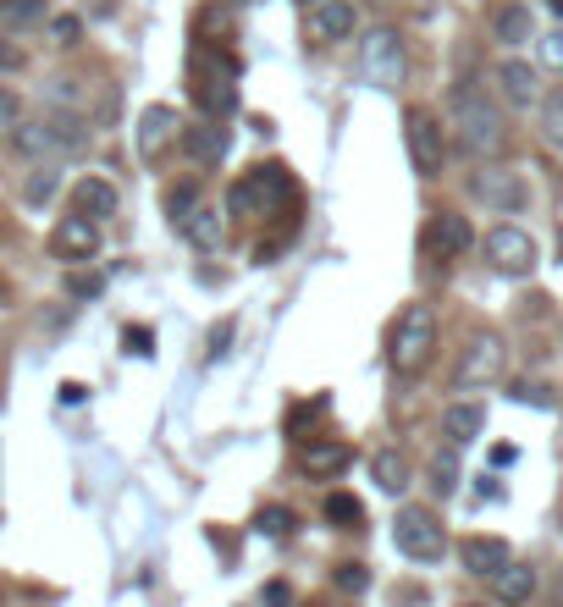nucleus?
<instances>
[{"label":"nucleus","mask_w":563,"mask_h":607,"mask_svg":"<svg viewBox=\"0 0 563 607\" xmlns=\"http://www.w3.org/2000/svg\"><path fill=\"white\" fill-rule=\"evenodd\" d=\"M557 524H563V513H557Z\"/></svg>","instance_id":"nucleus-49"},{"label":"nucleus","mask_w":563,"mask_h":607,"mask_svg":"<svg viewBox=\"0 0 563 607\" xmlns=\"http://www.w3.org/2000/svg\"><path fill=\"white\" fill-rule=\"evenodd\" d=\"M502 365H508V348H502V337H497V332H480V337L464 348V359H458V370H453V387H458V392L491 387V381L502 376Z\"/></svg>","instance_id":"nucleus-9"},{"label":"nucleus","mask_w":563,"mask_h":607,"mask_svg":"<svg viewBox=\"0 0 563 607\" xmlns=\"http://www.w3.org/2000/svg\"><path fill=\"white\" fill-rule=\"evenodd\" d=\"M480 249H486V265L502 271V277H530L535 271V238L524 227H513V221H497L480 238Z\"/></svg>","instance_id":"nucleus-8"},{"label":"nucleus","mask_w":563,"mask_h":607,"mask_svg":"<svg viewBox=\"0 0 563 607\" xmlns=\"http://www.w3.org/2000/svg\"><path fill=\"white\" fill-rule=\"evenodd\" d=\"M425 254L431 260H458L469 243H475V232H469V216H458V210H436L431 221H425Z\"/></svg>","instance_id":"nucleus-12"},{"label":"nucleus","mask_w":563,"mask_h":607,"mask_svg":"<svg viewBox=\"0 0 563 607\" xmlns=\"http://www.w3.org/2000/svg\"><path fill=\"white\" fill-rule=\"evenodd\" d=\"M458 563H464V574H480V579H491L502 563H513L508 557V541H497V535H469L464 546H458Z\"/></svg>","instance_id":"nucleus-19"},{"label":"nucleus","mask_w":563,"mask_h":607,"mask_svg":"<svg viewBox=\"0 0 563 607\" xmlns=\"http://www.w3.org/2000/svg\"><path fill=\"white\" fill-rule=\"evenodd\" d=\"M51 0H0V29H34L45 23Z\"/></svg>","instance_id":"nucleus-25"},{"label":"nucleus","mask_w":563,"mask_h":607,"mask_svg":"<svg viewBox=\"0 0 563 607\" xmlns=\"http://www.w3.org/2000/svg\"><path fill=\"white\" fill-rule=\"evenodd\" d=\"M557 601H563V574H557Z\"/></svg>","instance_id":"nucleus-44"},{"label":"nucleus","mask_w":563,"mask_h":607,"mask_svg":"<svg viewBox=\"0 0 563 607\" xmlns=\"http://www.w3.org/2000/svg\"><path fill=\"white\" fill-rule=\"evenodd\" d=\"M541 139H546L552 150H563V89H552V95L541 100Z\"/></svg>","instance_id":"nucleus-28"},{"label":"nucleus","mask_w":563,"mask_h":607,"mask_svg":"<svg viewBox=\"0 0 563 607\" xmlns=\"http://www.w3.org/2000/svg\"><path fill=\"white\" fill-rule=\"evenodd\" d=\"M436 354V315L431 304H409L398 321H392V337H387V359L398 376H420Z\"/></svg>","instance_id":"nucleus-3"},{"label":"nucleus","mask_w":563,"mask_h":607,"mask_svg":"<svg viewBox=\"0 0 563 607\" xmlns=\"http://www.w3.org/2000/svg\"><path fill=\"white\" fill-rule=\"evenodd\" d=\"M0 67H23V51L18 45H0Z\"/></svg>","instance_id":"nucleus-41"},{"label":"nucleus","mask_w":563,"mask_h":607,"mask_svg":"<svg viewBox=\"0 0 563 607\" xmlns=\"http://www.w3.org/2000/svg\"><path fill=\"white\" fill-rule=\"evenodd\" d=\"M177 232L199 249V254H210V249H221V238H227V221H221V210L216 205H194L183 221H177Z\"/></svg>","instance_id":"nucleus-18"},{"label":"nucleus","mask_w":563,"mask_h":607,"mask_svg":"<svg viewBox=\"0 0 563 607\" xmlns=\"http://www.w3.org/2000/svg\"><path fill=\"white\" fill-rule=\"evenodd\" d=\"M227 7H249V0H227Z\"/></svg>","instance_id":"nucleus-45"},{"label":"nucleus","mask_w":563,"mask_h":607,"mask_svg":"<svg viewBox=\"0 0 563 607\" xmlns=\"http://www.w3.org/2000/svg\"><path fill=\"white\" fill-rule=\"evenodd\" d=\"M491 34H497L502 45H524V40H530V12H524V7H497V12H491Z\"/></svg>","instance_id":"nucleus-24"},{"label":"nucleus","mask_w":563,"mask_h":607,"mask_svg":"<svg viewBox=\"0 0 563 607\" xmlns=\"http://www.w3.org/2000/svg\"><path fill=\"white\" fill-rule=\"evenodd\" d=\"M403 144H409V161L420 177H442L447 166V133H442V117L431 106H409L403 111Z\"/></svg>","instance_id":"nucleus-6"},{"label":"nucleus","mask_w":563,"mask_h":607,"mask_svg":"<svg viewBox=\"0 0 563 607\" xmlns=\"http://www.w3.org/2000/svg\"><path fill=\"white\" fill-rule=\"evenodd\" d=\"M354 29H359L354 0H321V7H310V40L315 45H343V40H354Z\"/></svg>","instance_id":"nucleus-13"},{"label":"nucleus","mask_w":563,"mask_h":607,"mask_svg":"<svg viewBox=\"0 0 563 607\" xmlns=\"http://www.w3.org/2000/svg\"><path fill=\"white\" fill-rule=\"evenodd\" d=\"M56 188H62V172L45 161L40 172H29V183H23V199H29V205H51V199H56Z\"/></svg>","instance_id":"nucleus-27"},{"label":"nucleus","mask_w":563,"mask_h":607,"mask_svg":"<svg viewBox=\"0 0 563 607\" xmlns=\"http://www.w3.org/2000/svg\"><path fill=\"white\" fill-rule=\"evenodd\" d=\"M326 519H332V530H359L365 524V502L354 491H332L326 497Z\"/></svg>","instance_id":"nucleus-26"},{"label":"nucleus","mask_w":563,"mask_h":607,"mask_svg":"<svg viewBox=\"0 0 563 607\" xmlns=\"http://www.w3.org/2000/svg\"><path fill=\"white\" fill-rule=\"evenodd\" d=\"M0 299H7V282H0Z\"/></svg>","instance_id":"nucleus-46"},{"label":"nucleus","mask_w":563,"mask_h":607,"mask_svg":"<svg viewBox=\"0 0 563 607\" xmlns=\"http://www.w3.org/2000/svg\"><path fill=\"white\" fill-rule=\"evenodd\" d=\"M557 260H563V221H557Z\"/></svg>","instance_id":"nucleus-42"},{"label":"nucleus","mask_w":563,"mask_h":607,"mask_svg":"<svg viewBox=\"0 0 563 607\" xmlns=\"http://www.w3.org/2000/svg\"><path fill=\"white\" fill-rule=\"evenodd\" d=\"M18 122H23V100H18L12 89H0V139H12Z\"/></svg>","instance_id":"nucleus-33"},{"label":"nucleus","mask_w":563,"mask_h":607,"mask_svg":"<svg viewBox=\"0 0 563 607\" xmlns=\"http://www.w3.org/2000/svg\"><path fill=\"white\" fill-rule=\"evenodd\" d=\"M51 254L56 260H67V265H84V260H95L100 254V221H89V216H62L56 227H51Z\"/></svg>","instance_id":"nucleus-11"},{"label":"nucleus","mask_w":563,"mask_h":607,"mask_svg":"<svg viewBox=\"0 0 563 607\" xmlns=\"http://www.w3.org/2000/svg\"><path fill=\"white\" fill-rule=\"evenodd\" d=\"M177 133H183L177 111H172V106H150V111L139 117V128H133V144H139L144 161H161V150L177 144Z\"/></svg>","instance_id":"nucleus-14"},{"label":"nucleus","mask_w":563,"mask_h":607,"mask_svg":"<svg viewBox=\"0 0 563 607\" xmlns=\"http://www.w3.org/2000/svg\"><path fill=\"white\" fill-rule=\"evenodd\" d=\"M84 139H89V122H84L78 111H45L40 122H18V133H12V144H18L23 155H34V161L67 155V150H78Z\"/></svg>","instance_id":"nucleus-4"},{"label":"nucleus","mask_w":563,"mask_h":607,"mask_svg":"<svg viewBox=\"0 0 563 607\" xmlns=\"http://www.w3.org/2000/svg\"><path fill=\"white\" fill-rule=\"evenodd\" d=\"M332 579H337V590H354V596L370 590V568H365V563H337Z\"/></svg>","instance_id":"nucleus-31"},{"label":"nucleus","mask_w":563,"mask_h":607,"mask_svg":"<svg viewBox=\"0 0 563 607\" xmlns=\"http://www.w3.org/2000/svg\"><path fill=\"white\" fill-rule=\"evenodd\" d=\"M469 188H475V199H480L486 210H497V216H519L524 199H530L524 177H519V172H502V166H480V172L469 177Z\"/></svg>","instance_id":"nucleus-10"},{"label":"nucleus","mask_w":563,"mask_h":607,"mask_svg":"<svg viewBox=\"0 0 563 607\" xmlns=\"http://www.w3.org/2000/svg\"><path fill=\"white\" fill-rule=\"evenodd\" d=\"M491 596H497L502 607H524V601L535 596V568H530V563H502V568L491 574Z\"/></svg>","instance_id":"nucleus-22"},{"label":"nucleus","mask_w":563,"mask_h":607,"mask_svg":"<svg viewBox=\"0 0 563 607\" xmlns=\"http://www.w3.org/2000/svg\"><path fill=\"white\" fill-rule=\"evenodd\" d=\"M177 144H183V155H188L194 166H216V161L227 155V128H221V122H194V128L177 133Z\"/></svg>","instance_id":"nucleus-17"},{"label":"nucleus","mask_w":563,"mask_h":607,"mask_svg":"<svg viewBox=\"0 0 563 607\" xmlns=\"http://www.w3.org/2000/svg\"><path fill=\"white\" fill-rule=\"evenodd\" d=\"M370 475H376V486H381V491H392V497H398V491L409 486V458H403L398 447H381V453L370 458Z\"/></svg>","instance_id":"nucleus-23"},{"label":"nucleus","mask_w":563,"mask_h":607,"mask_svg":"<svg viewBox=\"0 0 563 607\" xmlns=\"http://www.w3.org/2000/svg\"><path fill=\"white\" fill-rule=\"evenodd\" d=\"M348 464H354V447L337 442V436H315V442L299 453V469H304L310 480H332V475H343Z\"/></svg>","instance_id":"nucleus-16"},{"label":"nucleus","mask_w":563,"mask_h":607,"mask_svg":"<svg viewBox=\"0 0 563 607\" xmlns=\"http://www.w3.org/2000/svg\"><path fill=\"white\" fill-rule=\"evenodd\" d=\"M304 7H321V0H304Z\"/></svg>","instance_id":"nucleus-47"},{"label":"nucleus","mask_w":563,"mask_h":607,"mask_svg":"<svg viewBox=\"0 0 563 607\" xmlns=\"http://www.w3.org/2000/svg\"><path fill=\"white\" fill-rule=\"evenodd\" d=\"M447 117H453V139H458V150L469 161H497L508 150V122H502V111L480 89L458 84L447 95Z\"/></svg>","instance_id":"nucleus-1"},{"label":"nucleus","mask_w":563,"mask_h":607,"mask_svg":"<svg viewBox=\"0 0 563 607\" xmlns=\"http://www.w3.org/2000/svg\"><path fill=\"white\" fill-rule=\"evenodd\" d=\"M359 73H365L370 84H381V89H398V84H403L409 56H403L398 29H370V34L359 40Z\"/></svg>","instance_id":"nucleus-7"},{"label":"nucleus","mask_w":563,"mask_h":607,"mask_svg":"<svg viewBox=\"0 0 563 607\" xmlns=\"http://www.w3.org/2000/svg\"><path fill=\"white\" fill-rule=\"evenodd\" d=\"M260 607H293V585H288V579H266Z\"/></svg>","instance_id":"nucleus-36"},{"label":"nucleus","mask_w":563,"mask_h":607,"mask_svg":"<svg viewBox=\"0 0 563 607\" xmlns=\"http://www.w3.org/2000/svg\"><path fill=\"white\" fill-rule=\"evenodd\" d=\"M491 78H497V95H502L508 106H519V111L541 100V73H535L530 62H513V56H508V62H497Z\"/></svg>","instance_id":"nucleus-15"},{"label":"nucleus","mask_w":563,"mask_h":607,"mask_svg":"<svg viewBox=\"0 0 563 607\" xmlns=\"http://www.w3.org/2000/svg\"><path fill=\"white\" fill-rule=\"evenodd\" d=\"M513 398H519V403H535V409H546V403H552L541 381H519V387H513Z\"/></svg>","instance_id":"nucleus-38"},{"label":"nucleus","mask_w":563,"mask_h":607,"mask_svg":"<svg viewBox=\"0 0 563 607\" xmlns=\"http://www.w3.org/2000/svg\"><path fill=\"white\" fill-rule=\"evenodd\" d=\"M431 486H436V497H453V486H458V458L453 453L431 458Z\"/></svg>","instance_id":"nucleus-29"},{"label":"nucleus","mask_w":563,"mask_h":607,"mask_svg":"<svg viewBox=\"0 0 563 607\" xmlns=\"http://www.w3.org/2000/svg\"><path fill=\"white\" fill-rule=\"evenodd\" d=\"M546 7H552V12H557V18H563V0H546Z\"/></svg>","instance_id":"nucleus-43"},{"label":"nucleus","mask_w":563,"mask_h":607,"mask_svg":"<svg viewBox=\"0 0 563 607\" xmlns=\"http://www.w3.org/2000/svg\"><path fill=\"white\" fill-rule=\"evenodd\" d=\"M293 524H299L293 508H260V519H255V530H260V535H277V541L293 535Z\"/></svg>","instance_id":"nucleus-30"},{"label":"nucleus","mask_w":563,"mask_h":607,"mask_svg":"<svg viewBox=\"0 0 563 607\" xmlns=\"http://www.w3.org/2000/svg\"><path fill=\"white\" fill-rule=\"evenodd\" d=\"M480 431H486V409H480V403L458 398V403H447V409H442V436H447L453 447H469Z\"/></svg>","instance_id":"nucleus-21"},{"label":"nucleus","mask_w":563,"mask_h":607,"mask_svg":"<svg viewBox=\"0 0 563 607\" xmlns=\"http://www.w3.org/2000/svg\"><path fill=\"white\" fill-rule=\"evenodd\" d=\"M117 205H122V194H117L106 177H84V183L73 188V210H78V216H89V221H111V216H117Z\"/></svg>","instance_id":"nucleus-20"},{"label":"nucleus","mask_w":563,"mask_h":607,"mask_svg":"<svg viewBox=\"0 0 563 607\" xmlns=\"http://www.w3.org/2000/svg\"><path fill=\"white\" fill-rule=\"evenodd\" d=\"M100 288H106V282H100L95 271H73V277H67V293H73V299H100Z\"/></svg>","instance_id":"nucleus-34"},{"label":"nucleus","mask_w":563,"mask_h":607,"mask_svg":"<svg viewBox=\"0 0 563 607\" xmlns=\"http://www.w3.org/2000/svg\"><path fill=\"white\" fill-rule=\"evenodd\" d=\"M392 546H398L409 563H436V557L447 552V530H442V519H436L431 508L409 502V508H398V519H392Z\"/></svg>","instance_id":"nucleus-5"},{"label":"nucleus","mask_w":563,"mask_h":607,"mask_svg":"<svg viewBox=\"0 0 563 607\" xmlns=\"http://www.w3.org/2000/svg\"><path fill=\"white\" fill-rule=\"evenodd\" d=\"M541 67H552V73H563V29L541 40Z\"/></svg>","instance_id":"nucleus-37"},{"label":"nucleus","mask_w":563,"mask_h":607,"mask_svg":"<svg viewBox=\"0 0 563 607\" xmlns=\"http://www.w3.org/2000/svg\"><path fill=\"white\" fill-rule=\"evenodd\" d=\"M326 607H343V601H326Z\"/></svg>","instance_id":"nucleus-48"},{"label":"nucleus","mask_w":563,"mask_h":607,"mask_svg":"<svg viewBox=\"0 0 563 607\" xmlns=\"http://www.w3.org/2000/svg\"><path fill=\"white\" fill-rule=\"evenodd\" d=\"M194 205H199V188H194V183L172 188V194H166V216H172V227H177V221H183V216H188Z\"/></svg>","instance_id":"nucleus-32"},{"label":"nucleus","mask_w":563,"mask_h":607,"mask_svg":"<svg viewBox=\"0 0 563 607\" xmlns=\"http://www.w3.org/2000/svg\"><path fill=\"white\" fill-rule=\"evenodd\" d=\"M293 199V177H288V166H249L232 188H227V216H238V221H260V216H277L282 205Z\"/></svg>","instance_id":"nucleus-2"},{"label":"nucleus","mask_w":563,"mask_h":607,"mask_svg":"<svg viewBox=\"0 0 563 607\" xmlns=\"http://www.w3.org/2000/svg\"><path fill=\"white\" fill-rule=\"evenodd\" d=\"M122 343H128V354H139V359H150V354H155V332H150V326H128V332H122Z\"/></svg>","instance_id":"nucleus-35"},{"label":"nucleus","mask_w":563,"mask_h":607,"mask_svg":"<svg viewBox=\"0 0 563 607\" xmlns=\"http://www.w3.org/2000/svg\"><path fill=\"white\" fill-rule=\"evenodd\" d=\"M78 34H84L78 18H56V45H78Z\"/></svg>","instance_id":"nucleus-39"},{"label":"nucleus","mask_w":563,"mask_h":607,"mask_svg":"<svg viewBox=\"0 0 563 607\" xmlns=\"http://www.w3.org/2000/svg\"><path fill=\"white\" fill-rule=\"evenodd\" d=\"M84 392H89L84 381H67V387H62V403H84Z\"/></svg>","instance_id":"nucleus-40"}]
</instances>
